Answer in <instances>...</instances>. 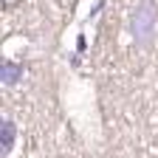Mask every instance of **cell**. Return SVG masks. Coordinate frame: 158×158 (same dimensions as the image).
I'll return each instance as SVG.
<instances>
[{"mask_svg": "<svg viewBox=\"0 0 158 158\" xmlns=\"http://www.w3.org/2000/svg\"><path fill=\"white\" fill-rule=\"evenodd\" d=\"M0 3H3V6H6V9H14V6H17V3H20V0H0Z\"/></svg>", "mask_w": 158, "mask_h": 158, "instance_id": "277c9868", "label": "cell"}, {"mask_svg": "<svg viewBox=\"0 0 158 158\" xmlns=\"http://www.w3.org/2000/svg\"><path fill=\"white\" fill-rule=\"evenodd\" d=\"M133 40L135 45L150 48L152 40H155V9H152V0H141V6L135 9L133 14Z\"/></svg>", "mask_w": 158, "mask_h": 158, "instance_id": "6da1fadb", "label": "cell"}, {"mask_svg": "<svg viewBox=\"0 0 158 158\" xmlns=\"http://www.w3.org/2000/svg\"><path fill=\"white\" fill-rule=\"evenodd\" d=\"M14 122H9V118H6V122H3V150L6 152H11V147H14Z\"/></svg>", "mask_w": 158, "mask_h": 158, "instance_id": "3957f363", "label": "cell"}, {"mask_svg": "<svg viewBox=\"0 0 158 158\" xmlns=\"http://www.w3.org/2000/svg\"><path fill=\"white\" fill-rule=\"evenodd\" d=\"M23 73H26V65H23V62H11V59H6V62L0 65V79H3L6 85L20 82V79H23Z\"/></svg>", "mask_w": 158, "mask_h": 158, "instance_id": "7a4b0ae2", "label": "cell"}]
</instances>
